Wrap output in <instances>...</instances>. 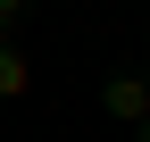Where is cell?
Returning <instances> with one entry per match:
<instances>
[{"mask_svg": "<svg viewBox=\"0 0 150 142\" xmlns=\"http://www.w3.org/2000/svg\"><path fill=\"white\" fill-rule=\"evenodd\" d=\"M100 109L117 117V126H142V117H150V84L142 75H108L100 84Z\"/></svg>", "mask_w": 150, "mask_h": 142, "instance_id": "cell-1", "label": "cell"}, {"mask_svg": "<svg viewBox=\"0 0 150 142\" xmlns=\"http://www.w3.org/2000/svg\"><path fill=\"white\" fill-rule=\"evenodd\" d=\"M25 92H33V59L0 42V100H25Z\"/></svg>", "mask_w": 150, "mask_h": 142, "instance_id": "cell-2", "label": "cell"}, {"mask_svg": "<svg viewBox=\"0 0 150 142\" xmlns=\"http://www.w3.org/2000/svg\"><path fill=\"white\" fill-rule=\"evenodd\" d=\"M142 142H150V117H142Z\"/></svg>", "mask_w": 150, "mask_h": 142, "instance_id": "cell-3", "label": "cell"}]
</instances>
